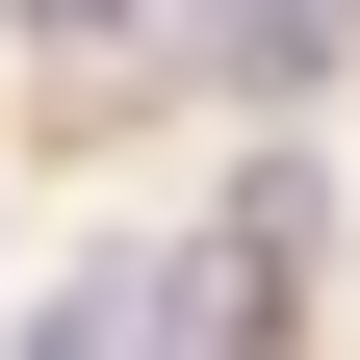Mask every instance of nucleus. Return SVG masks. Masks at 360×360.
<instances>
[{
    "mask_svg": "<svg viewBox=\"0 0 360 360\" xmlns=\"http://www.w3.org/2000/svg\"><path fill=\"white\" fill-rule=\"evenodd\" d=\"M206 52H232V77H309V52H335V0H232Z\"/></svg>",
    "mask_w": 360,
    "mask_h": 360,
    "instance_id": "nucleus-1",
    "label": "nucleus"
},
{
    "mask_svg": "<svg viewBox=\"0 0 360 360\" xmlns=\"http://www.w3.org/2000/svg\"><path fill=\"white\" fill-rule=\"evenodd\" d=\"M26 26H52V52H103V26H155V0H26Z\"/></svg>",
    "mask_w": 360,
    "mask_h": 360,
    "instance_id": "nucleus-2",
    "label": "nucleus"
}]
</instances>
